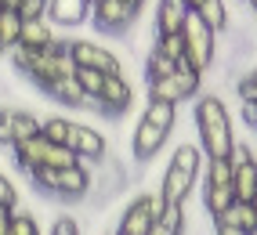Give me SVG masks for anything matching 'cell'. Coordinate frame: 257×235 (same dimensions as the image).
Instances as JSON below:
<instances>
[{
	"instance_id": "cell-8",
	"label": "cell",
	"mask_w": 257,
	"mask_h": 235,
	"mask_svg": "<svg viewBox=\"0 0 257 235\" xmlns=\"http://www.w3.org/2000/svg\"><path fill=\"white\" fill-rule=\"evenodd\" d=\"M167 203L160 199V192H142L134 195L131 203L119 213V224H116V235H149V228L163 217Z\"/></svg>"
},
{
	"instance_id": "cell-36",
	"label": "cell",
	"mask_w": 257,
	"mask_h": 235,
	"mask_svg": "<svg viewBox=\"0 0 257 235\" xmlns=\"http://www.w3.org/2000/svg\"><path fill=\"white\" fill-rule=\"evenodd\" d=\"M185 8H188V11H199V8H203V0H185Z\"/></svg>"
},
{
	"instance_id": "cell-20",
	"label": "cell",
	"mask_w": 257,
	"mask_h": 235,
	"mask_svg": "<svg viewBox=\"0 0 257 235\" xmlns=\"http://www.w3.org/2000/svg\"><path fill=\"white\" fill-rule=\"evenodd\" d=\"M44 127V120L37 112H29V109H15L11 112V148L19 145V141H29V138H37Z\"/></svg>"
},
{
	"instance_id": "cell-22",
	"label": "cell",
	"mask_w": 257,
	"mask_h": 235,
	"mask_svg": "<svg viewBox=\"0 0 257 235\" xmlns=\"http://www.w3.org/2000/svg\"><path fill=\"white\" fill-rule=\"evenodd\" d=\"M188 224V206H167L163 217L149 228V235H185Z\"/></svg>"
},
{
	"instance_id": "cell-2",
	"label": "cell",
	"mask_w": 257,
	"mask_h": 235,
	"mask_svg": "<svg viewBox=\"0 0 257 235\" xmlns=\"http://www.w3.org/2000/svg\"><path fill=\"white\" fill-rule=\"evenodd\" d=\"M178 120V105H167V102H149L138 127L131 134V163H142L149 166L152 159L160 156V148L167 145L170 130H174Z\"/></svg>"
},
{
	"instance_id": "cell-5",
	"label": "cell",
	"mask_w": 257,
	"mask_h": 235,
	"mask_svg": "<svg viewBox=\"0 0 257 235\" xmlns=\"http://www.w3.org/2000/svg\"><path fill=\"white\" fill-rule=\"evenodd\" d=\"M29 181L40 195L58 199V203H83L91 192V170L83 163L65 166V170H44V166H37V170H29Z\"/></svg>"
},
{
	"instance_id": "cell-33",
	"label": "cell",
	"mask_w": 257,
	"mask_h": 235,
	"mask_svg": "<svg viewBox=\"0 0 257 235\" xmlns=\"http://www.w3.org/2000/svg\"><path fill=\"white\" fill-rule=\"evenodd\" d=\"M19 15H22V19H44V15H47V0H22Z\"/></svg>"
},
{
	"instance_id": "cell-1",
	"label": "cell",
	"mask_w": 257,
	"mask_h": 235,
	"mask_svg": "<svg viewBox=\"0 0 257 235\" xmlns=\"http://www.w3.org/2000/svg\"><path fill=\"white\" fill-rule=\"evenodd\" d=\"M196 127H199V152L203 159H228L235 148L232 116L221 94H203L196 102Z\"/></svg>"
},
{
	"instance_id": "cell-29",
	"label": "cell",
	"mask_w": 257,
	"mask_h": 235,
	"mask_svg": "<svg viewBox=\"0 0 257 235\" xmlns=\"http://www.w3.org/2000/svg\"><path fill=\"white\" fill-rule=\"evenodd\" d=\"M203 184H232V163L228 159H207V181Z\"/></svg>"
},
{
	"instance_id": "cell-35",
	"label": "cell",
	"mask_w": 257,
	"mask_h": 235,
	"mask_svg": "<svg viewBox=\"0 0 257 235\" xmlns=\"http://www.w3.org/2000/svg\"><path fill=\"white\" fill-rule=\"evenodd\" d=\"M214 235H246V231H235V228H221V224H214Z\"/></svg>"
},
{
	"instance_id": "cell-9",
	"label": "cell",
	"mask_w": 257,
	"mask_h": 235,
	"mask_svg": "<svg viewBox=\"0 0 257 235\" xmlns=\"http://www.w3.org/2000/svg\"><path fill=\"white\" fill-rule=\"evenodd\" d=\"M145 8V0H101L91 8V22L98 33H112V37H123L131 33V26L138 22V15Z\"/></svg>"
},
{
	"instance_id": "cell-12",
	"label": "cell",
	"mask_w": 257,
	"mask_h": 235,
	"mask_svg": "<svg viewBox=\"0 0 257 235\" xmlns=\"http://www.w3.org/2000/svg\"><path fill=\"white\" fill-rule=\"evenodd\" d=\"M228 163H232V192H235V203H253V195H257V159L250 152V145L235 141Z\"/></svg>"
},
{
	"instance_id": "cell-34",
	"label": "cell",
	"mask_w": 257,
	"mask_h": 235,
	"mask_svg": "<svg viewBox=\"0 0 257 235\" xmlns=\"http://www.w3.org/2000/svg\"><path fill=\"white\" fill-rule=\"evenodd\" d=\"M8 231H11V210L0 206V235H8Z\"/></svg>"
},
{
	"instance_id": "cell-3",
	"label": "cell",
	"mask_w": 257,
	"mask_h": 235,
	"mask_svg": "<svg viewBox=\"0 0 257 235\" xmlns=\"http://www.w3.org/2000/svg\"><path fill=\"white\" fill-rule=\"evenodd\" d=\"M65 44H69V40H62L58 47H47V51H26V47H15V51L8 55V62H11V69H19L33 83V87L44 91L47 83L76 73V65H73L69 51H65Z\"/></svg>"
},
{
	"instance_id": "cell-42",
	"label": "cell",
	"mask_w": 257,
	"mask_h": 235,
	"mask_svg": "<svg viewBox=\"0 0 257 235\" xmlns=\"http://www.w3.org/2000/svg\"><path fill=\"white\" fill-rule=\"evenodd\" d=\"M109 235H116V231H109Z\"/></svg>"
},
{
	"instance_id": "cell-31",
	"label": "cell",
	"mask_w": 257,
	"mask_h": 235,
	"mask_svg": "<svg viewBox=\"0 0 257 235\" xmlns=\"http://www.w3.org/2000/svg\"><path fill=\"white\" fill-rule=\"evenodd\" d=\"M47 235H80V221H76L73 213H58Z\"/></svg>"
},
{
	"instance_id": "cell-23",
	"label": "cell",
	"mask_w": 257,
	"mask_h": 235,
	"mask_svg": "<svg viewBox=\"0 0 257 235\" xmlns=\"http://www.w3.org/2000/svg\"><path fill=\"white\" fill-rule=\"evenodd\" d=\"M199 19H203V26L207 29H214L217 37L228 29V22H232V15H228V8H225V0H203V8L196 11Z\"/></svg>"
},
{
	"instance_id": "cell-18",
	"label": "cell",
	"mask_w": 257,
	"mask_h": 235,
	"mask_svg": "<svg viewBox=\"0 0 257 235\" xmlns=\"http://www.w3.org/2000/svg\"><path fill=\"white\" fill-rule=\"evenodd\" d=\"M214 224H221V228H235V231H253L257 228V213H253V206L250 203H232L221 217H214Z\"/></svg>"
},
{
	"instance_id": "cell-27",
	"label": "cell",
	"mask_w": 257,
	"mask_h": 235,
	"mask_svg": "<svg viewBox=\"0 0 257 235\" xmlns=\"http://www.w3.org/2000/svg\"><path fill=\"white\" fill-rule=\"evenodd\" d=\"M152 51H160V55L170 58V62H181V58H185V40H181V33H174V37H156V40H152Z\"/></svg>"
},
{
	"instance_id": "cell-17",
	"label": "cell",
	"mask_w": 257,
	"mask_h": 235,
	"mask_svg": "<svg viewBox=\"0 0 257 235\" xmlns=\"http://www.w3.org/2000/svg\"><path fill=\"white\" fill-rule=\"evenodd\" d=\"M44 94H47V98H55V102L65 105V109H94V105L87 102V94L80 91L76 73H73V76H62V80H55V83H47Z\"/></svg>"
},
{
	"instance_id": "cell-15",
	"label": "cell",
	"mask_w": 257,
	"mask_h": 235,
	"mask_svg": "<svg viewBox=\"0 0 257 235\" xmlns=\"http://www.w3.org/2000/svg\"><path fill=\"white\" fill-rule=\"evenodd\" d=\"M62 37L55 33V26L47 22V15L44 19H26L22 22V40L19 47H26V51H47V47H58Z\"/></svg>"
},
{
	"instance_id": "cell-6",
	"label": "cell",
	"mask_w": 257,
	"mask_h": 235,
	"mask_svg": "<svg viewBox=\"0 0 257 235\" xmlns=\"http://www.w3.org/2000/svg\"><path fill=\"white\" fill-rule=\"evenodd\" d=\"M181 40H185V62L203 76L217 58V33L203 26V19L196 11H188V19L181 26Z\"/></svg>"
},
{
	"instance_id": "cell-16",
	"label": "cell",
	"mask_w": 257,
	"mask_h": 235,
	"mask_svg": "<svg viewBox=\"0 0 257 235\" xmlns=\"http://www.w3.org/2000/svg\"><path fill=\"white\" fill-rule=\"evenodd\" d=\"M91 15V0H47V22L51 26H80Z\"/></svg>"
},
{
	"instance_id": "cell-25",
	"label": "cell",
	"mask_w": 257,
	"mask_h": 235,
	"mask_svg": "<svg viewBox=\"0 0 257 235\" xmlns=\"http://www.w3.org/2000/svg\"><path fill=\"white\" fill-rule=\"evenodd\" d=\"M69 130H73V120H65V116H51V120H44V127H40V134L51 145H65L69 141Z\"/></svg>"
},
{
	"instance_id": "cell-7",
	"label": "cell",
	"mask_w": 257,
	"mask_h": 235,
	"mask_svg": "<svg viewBox=\"0 0 257 235\" xmlns=\"http://www.w3.org/2000/svg\"><path fill=\"white\" fill-rule=\"evenodd\" d=\"M199 87H203V76L185 58L178 62V73L174 76H167V80H145L149 102H167V105H181V102H188V98H196Z\"/></svg>"
},
{
	"instance_id": "cell-24",
	"label": "cell",
	"mask_w": 257,
	"mask_h": 235,
	"mask_svg": "<svg viewBox=\"0 0 257 235\" xmlns=\"http://www.w3.org/2000/svg\"><path fill=\"white\" fill-rule=\"evenodd\" d=\"M174 73H178V62H170V58H163L160 51L149 47V55H145V80H167Z\"/></svg>"
},
{
	"instance_id": "cell-11",
	"label": "cell",
	"mask_w": 257,
	"mask_h": 235,
	"mask_svg": "<svg viewBox=\"0 0 257 235\" xmlns=\"http://www.w3.org/2000/svg\"><path fill=\"white\" fill-rule=\"evenodd\" d=\"M65 148H69V152H73L83 166H98L101 159H109V141H105V134L94 130L91 123H73Z\"/></svg>"
},
{
	"instance_id": "cell-26",
	"label": "cell",
	"mask_w": 257,
	"mask_h": 235,
	"mask_svg": "<svg viewBox=\"0 0 257 235\" xmlns=\"http://www.w3.org/2000/svg\"><path fill=\"white\" fill-rule=\"evenodd\" d=\"M76 83H80V91L87 94V102L94 105L98 94H101V87H105V76L94 73V69H76Z\"/></svg>"
},
{
	"instance_id": "cell-10",
	"label": "cell",
	"mask_w": 257,
	"mask_h": 235,
	"mask_svg": "<svg viewBox=\"0 0 257 235\" xmlns=\"http://www.w3.org/2000/svg\"><path fill=\"white\" fill-rule=\"evenodd\" d=\"M73 65L76 69H94L101 76H123V62H119L105 44H94V40H69L65 44Z\"/></svg>"
},
{
	"instance_id": "cell-32",
	"label": "cell",
	"mask_w": 257,
	"mask_h": 235,
	"mask_svg": "<svg viewBox=\"0 0 257 235\" xmlns=\"http://www.w3.org/2000/svg\"><path fill=\"white\" fill-rule=\"evenodd\" d=\"M11 105H0V148H11Z\"/></svg>"
},
{
	"instance_id": "cell-37",
	"label": "cell",
	"mask_w": 257,
	"mask_h": 235,
	"mask_svg": "<svg viewBox=\"0 0 257 235\" xmlns=\"http://www.w3.org/2000/svg\"><path fill=\"white\" fill-rule=\"evenodd\" d=\"M246 4H250V11H253V15H257V0H246Z\"/></svg>"
},
{
	"instance_id": "cell-41",
	"label": "cell",
	"mask_w": 257,
	"mask_h": 235,
	"mask_svg": "<svg viewBox=\"0 0 257 235\" xmlns=\"http://www.w3.org/2000/svg\"><path fill=\"white\" fill-rule=\"evenodd\" d=\"M250 235H257V228H253V231H250Z\"/></svg>"
},
{
	"instance_id": "cell-19",
	"label": "cell",
	"mask_w": 257,
	"mask_h": 235,
	"mask_svg": "<svg viewBox=\"0 0 257 235\" xmlns=\"http://www.w3.org/2000/svg\"><path fill=\"white\" fill-rule=\"evenodd\" d=\"M22 15L19 11H8V8H0V55H11L15 47H19L22 40Z\"/></svg>"
},
{
	"instance_id": "cell-30",
	"label": "cell",
	"mask_w": 257,
	"mask_h": 235,
	"mask_svg": "<svg viewBox=\"0 0 257 235\" xmlns=\"http://www.w3.org/2000/svg\"><path fill=\"white\" fill-rule=\"evenodd\" d=\"M0 206H8V210L19 206V188H15V181L4 170H0Z\"/></svg>"
},
{
	"instance_id": "cell-14",
	"label": "cell",
	"mask_w": 257,
	"mask_h": 235,
	"mask_svg": "<svg viewBox=\"0 0 257 235\" xmlns=\"http://www.w3.org/2000/svg\"><path fill=\"white\" fill-rule=\"evenodd\" d=\"M185 19H188L185 0H156V11H152V40L181 33Z\"/></svg>"
},
{
	"instance_id": "cell-40",
	"label": "cell",
	"mask_w": 257,
	"mask_h": 235,
	"mask_svg": "<svg viewBox=\"0 0 257 235\" xmlns=\"http://www.w3.org/2000/svg\"><path fill=\"white\" fill-rule=\"evenodd\" d=\"M94 4H101V0H91V8H94Z\"/></svg>"
},
{
	"instance_id": "cell-21",
	"label": "cell",
	"mask_w": 257,
	"mask_h": 235,
	"mask_svg": "<svg viewBox=\"0 0 257 235\" xmlns=\"http://www.w3.org/2000/svg\"><path fill=\"white\" fill-rule=\"evenodd\" d=\"M232 203H235L232 184H203V206H207L210 217H221Z\"/></svg>"
},
{
	"instance_id": "cell-38",
	"label": "cell",
	"mask_w": 257,
	"mask_h": 235,
	"mask_svg": "<svg viewBox=\"0 0 257 235\" xmlns=\"http://www.w3.org/2000/svg\"><path fill=\"white\" fill-rule=\"evenodd\" d=\"M250 127H253V130H257V109H253V123H250Z\"/></svg>"
},
{
	"instance_id": "cell-4",
	"label": "cell",
	"mask_w": 257,
	"mask_h": 235,
	"mask_svg": "<svg viewBox=\"0 0 257 235\" xmlns=\"http://www.w3.org/2000/svg\"><path fill=\"white\" fill-rule=\"evenodd\" d=\"M199 166H203V152L199 145H178L174 156H170L167 170L160 177V199L167 206H188V195L196 188V177H199Z\"/></svg>"
},
{
	"instance_id": "cell-13",
	"label": "cell",
	"mask_w": 257,
	"mask_h": 235,
	"mask_svg": "<svg viewBox=\"0 0 257 235\" xmlns=\"http://www.w3.org/2000/svg\"><path fill=\"white\" fill-rule=\"evenodd\" d=\"M131 105H134V83L127 76H105V87H101L98 102H94V112L119 120L123 112H131Z\"/></svg>"
},
{
	"instance_id": "cell-39",
	"label": "cell",
	"mask_w": 257,
	"mask_h": 235,
	"mask_svg": "<svg viewBox=\"0 0 257 235\" xmlns=\"http://www.w3.org/2000/svg\"><path fill=\"white\" fill-rule=\"evenodd\" d=\"M250 206H253V213H257V195H253V203H250Z\"/></svg>"
},
{
	"instance_id": "cell-28",
	"label": "cell",
	"mask_w": 257,
	"mask_h": 235,
	"mask_svg": "<svg viewBox=\"0 0 257 235\" xmlns=\"http://www.w3.org/2000/svg\"><path fill=\"white\" fill-rule=\"evenodd\" d=\"M8 235H44V231L29 210H11V231Z\"/></svg>"
}]
</instances>
